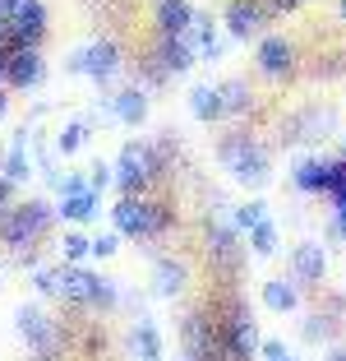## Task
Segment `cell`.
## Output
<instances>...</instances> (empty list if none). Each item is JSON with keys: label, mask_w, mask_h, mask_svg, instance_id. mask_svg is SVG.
<instances>
[{"label": "cell", "mask_w": 346, "mask_h": 361, "mask_svg": "<svg viewBox=\"0 0 346 361\" xmlns=\"http://www.w3.org/2000/svg\"><path fill=\"white\" fill-rule=\"evenodd\" d=\"M115 185H120V195H148V185L167 171V153L158 149V144H139V139H129V144H120V153H115Z\"/></svg>", "instance_id": "cell-1"}, {"label": "cell", "mask_w": 346, "mask_h": 361, "mask_svg": "<svg viewBox=\"0 0 346 361\" xmlns=\"http://www.w3.org/2000/svg\"><path fill=\"white\" fill-rule=\"evenodd\" d=\"M111 223L120 236H134V241H158L171 227V209L162 200H148V195H120L111 209Z\"/></svg>", "instance_id": "cell-2"}, {"label": "cell", "mask_w": 346, "mask_h": 361, "mask_svg": "<svg viewBox=\"0 0 346 361\" xmlns=\"http://www.w3.org/2000/svg\"><path fill=\"white\" fill-rule=\"evenodd\" d=\"M56 209L46 200H23V204H10V209L0 213V245H10V250H32V241L51 227Z\"/></svg>", "instance_id": "cell-3"}, {"label": "cell", "mask_w": 346, "mask_h": 361, "mask_svg": "<svg viewBox=\"0 0 346 361\" xmlns=\"http://www.w3.org/2000/svg\"><path fill=\"white\" fill-rule=\"evenodd\" d=\"M217 153H222L226 171L241 180V185H263V180L273 176V171H268V149H263V144H254L250 135H226L217 144Z\"/></svg>", "instance_id": "cell-4"}, {"label": "cell", "mask_w": 346, "mask_h": 361, "mask_svg": "<svg viewBox=\"0 0 346 361\" xmlns=\"http://www.w3.org/2000/svg\"><path fill=\"white\" fill-rule=\"evenodd\" d=\"M65 70L70 75H88L93 84H111L115 70H120V47H115V37H93L79 51H70Z\"/></svg>", "instance_id": "cell-5"}, {"label": "cell", "mask_w": 346, "mask_h": 361, "mask_svg": "<svg viewBox=\"0 0 346 361\" xmlns=\"http://www.w3.org/2000/svg\"><path fill=\"white\" fill-rule=\"evenodd\" d=\"M14 329H19V338L28 343L42 361H51L56 348H60V329H56V319L46 315L42 306H19L14 310Z\"/></svg>", "instance_id": "cell-6"}, {"label": "cell", "mask_w": 346, "mask_h": 361, "mask_svg": "<svg viewBox=\"0 0 346 361\" xmlns=\"http://www.w3.org/2000/svg\"><path fill=\"white\" fill-rule=\"evenodd\" d=\"M222 343H226V357H231V361H250V357H259V348H263L259 324H254V319L245 315L241 306L222 319Z\"/></svg>", "instance_id": "cell-7"}, {"label": "cell", "mask_w": 346, "mask_h": 361, "mask_svg": "<svg viewBox=\"0 0 346 361\" xmlns=\"http://www.w3.org/2000/svg\"><path fill=\"white\" fill-rule=\"evenodd\" d=\"M273 19L268 14V5L263 0H226V32L231 37H254V32H263V23Z\"/></svg>", "instance_id": "cell-8"}, {"label": "cell", "mask_w": 346, "mask_h": 361, "mask_svg": "<svg viewBox=\"0 0 346 361\" xmlns=\"http://www.w3.org/2000/svg\"><path fill=\"white\" fill-rule=\"evenodd\" d=\"M42 75H46L42 47H19V51H10V88L28 93V88L42 84Z\"/></svg>", "instance_id": "cell-9"}, {"label": "cell", "mask_w": 346, "mask_h": 361, "mask_svg": "<svg viewBox=\"0 0 346 361\" xmlns=\"http://www.w3.org/2000/svg\"><path fill=\"white\" fill-rule=\"evenodd\" d=\"M194 5L189 0H158V10H153V23H158V37H189L194 28Z\"/></svg>", "instance_id": "cell-10"}, {"label": "cell", "mask_w": 346, "mask_h": 361, "mask_svg": "<svg viewBox=\"0 0 346 361\" xmlns=\"http://www.w3.org/2000/svg\"><path fill=\"white\" fill-rule=\"evenodd\" d=\"M328 130H333V111H328V106H305V111H295L282 126V139L300 144V139H323Z\"/></svg>", "instance_id": "cell-11"}, {"label": "cell", "mask_w": 346, "mask_h": 361, "mask_svg": "<svg viewBox=\"0 0 346 361\" xmlns=\"http://www.w3.org/2000/svg\"><path fill=\"white\" fill-rule=\"evenodd\" d=\"M97 274L84 264H60V301L65 306H93Z\"/></svg>", "instance_id": "cell-12"}, {"label": "cell", "mask_w": 346, "mask_h": 361, "mask_svg": "<svg viewBox=\"0 0 346 361\" xmlns=\"http://www.w3.org/2000/svg\"><path fill=\"white\" fill-rule=\"evenodd\" d=\"M208 255L217 269H241V232L226 223H212L208 227Z\"/></svg>", "instance_id": "cell-13"}, {"label": "cell", "mask_w": 346, "mask_h": 361, "mask_svg": "<svg viewBox=\"0 0 346 361\" xmlns=\"http://www.w3.org/2000/svg\"><path fill=\"white\" fill-rule=\"evenodd\" d=\"M291 269H295V283H323L328 274V255L319 241H300L291 250Z\"/></svg>", "instance_id": "cell-14"}, {"label": "cell", "mask_w": 346, "mask_h": 361, "mask_svg": "<svg viewBox=\"0 0 346 361\" xmlns=\"http://www.w3.org/2000/svg\"><path fill=\"white\" fill-rule=\"evenodd\" d=\"M37 144V135H32L28 126L23 130H14V139H10V153H5V162H0V171L19 185V180H28L32 176V162H28V149Z\"/></svg>", "instance_id": "cell-15"}, {"label": "cell", "mask_w": 346, "mask_h": 361, "mask_svg": "<svg viewBox=\"0 0 346 361\" xmlns=\"http://www.w3.org/2000/svg\"><path fill=\"white\" fill-rule=\"evenodd\" d=\"M194 61H199V51H194L189 37H158V65L167 75H185Z\"/></svg>", "instance_id": "cell-16"}, {"label": "cell", "mask_w": 346, "mask_h": 361, "mask_svg": "<svg viewBox=\"0 0 346 361\" xmlns=\"http://www.w3.org/2000/svg\"><path fill=\"white\" fill-rule=\"evenodd\" d=\"M185 287H189V269H185V259L162 255L158 264H153V292H158V297H180Z\"/></svg>", "instance_id": "cell-17"}, {"label": "cell", "mask_w": 346, "mask_h": 361, "mask_svg": "<svg viewBox=\"0 0 346 361\" xmlns=\"http://www.w3.org/2000/svg\"><path fill=\"white\" fill-rule=\"evenodd\" d=\"M254 61H259L263 75H286L295 65V47L286 42V37H263L259 51H254Z\"/></svg>", "instance_id": "cell-18"}, {"label": "cell", "mask_w": 346, "mask_h": 361, "mask_svg": "<svg viewBox=\"0 0 346 361\" xmlns=\"http://www.w3.org/2000/svg\"><path fill=\"white\" fill-rule=\"evenodd\" d=\"M189 42H194V51H199V61H222V51H226V42L217 37V23H212V14H194V28H189Z\"/></svg>", "instance_id": "cell-19"}, {"label": "cell", "mask_w": 346, "mask_h": 361, "mask_svg": "<svg viewBox=\"0 0 346 361\" xmlns=\"http://www.w3.org/2000/svg\"><path fill=\"white\" fill-rule=\"evenodd\" d=\"M189 111L203 121V126H212V121L226 116V102H222V88L217 84H194L189 88Z\"/></svg>", "instance_id": "cell-20"}, {"label": "cell", "mask_w": 346, "mask_h": 361, "mask_svg": "<svg viewBox=\"0 0 346 361\" xmlns=\"http://www.w3.org/2000/svg\"><path fill=\"white\" fill-rule=\"evenodd\" d=\"M111 106H115V121H120V126H143L148 121V93L139 84L120 88V93L111 97Z\"/></svg>", "instance_id": "cell-21"}, {"label": "cell", "mask_w": 346, "mask_h": 361, "mask_svg": "<svg viewBox=\"0 0 346 361\" xmlns=\"http://www.w3.org/2000/svg\"><path fill=\"white\" fill-rule=\"evenodd\" d=\"M263 306L282 310V315L300 306V287H295V278H268V283H263Z\"/></svg>", "instance_id": "cell-22"}, {"label": "cell", "mask_w": 346, "mask_h": 361, "mask_svg": "<svg viewBox=\"0 0 346 361\" xmlns=\"http://www.w3.org/2000/svg\"><path fill=\"white\" fill-rule=\"evenodd\" d=\"M328 167H333V158H300V162H295V171H291V180L300 185V190H319V195H323Z\"/></svg>", "instance_id": "cell-23"}, {"label": "cell", "mask_w": 346, "mask_h": 361, "mask_svg": "<svg viewBox=\"0 0 346 361\" xmlns=\"http://www.w3.org/2000/svg\"><path fill=\"white\" fill-rule=\"evenodd\" d=\"M129 348H134L139 361H162V334L153 319H139L134 334H129Z\"/></svg>", "instance_id": "cell-24"}, {"label": "cell", "mask_w": 346, "mask_h": 361, "mask_svg": "<svg viewBox=\"0 0 346 361\" xmlns=\"http://www.w3.org/2000/svg\"><path fill=\"white\" fill-rule=\"evenodd\" d=\"M56 213H60L65 223H88L97 213V195L93 190H84V195H65L60 204H56Z\"/></svg>", "instance_id": "cell-25"}, {"label": "cell", "mask_w": 346, "mask_h": 361, "mask_svg": "<svg viewBox=\"0 0 346 361\" xmlns=\"http://www.w3.org/2000/svg\"><path fill=\"white\" fill-rule=\"evenodd\" d=\"M222 88V102H226V116H241V111H250V84L245 79H226V84H217Z\"/></svg>", "instance_id": "cell-26"}, {"label": "cell", "mask_w": 346, "mask_h": 361, "mask_svg": "<svg viewBox=\"0 0 346 361\" xmlns=\"http://www.w3.org/2000/svg\"><path fill=\"white\" fill-rule=\"evenodd\" d=\"M84 144H88V121H70V126L56 135V153H65V158H70V153H79Z\"/></svg>", "instance_id": "cell-27"}, {"label": "cell", "mask_w": 346, "mask_h": 361, "mask_svg": "<svg viewBox=\"0 0 346 361\" xmlns=\"http://www.w3.org/2000/svg\"><path fill=\"white\" fill-rule=\"evenodd\" d=\"M60 255H65V264H84V255H93V236H84V232H65Z\"/></svg>", "instance_id": "cell-28"}, {"label": "cell", "mask_w": 346, "mask_h": 361, "mask_svg": "<svg viewBox=\"0 0 346 361\" xmlns=\"http://www.w3.org/2000/svg\"><path fill=\"white\" fill-rule=\"evenodd\" d=\"M263 209H268L263 200H250V204H241V209H236V218H231V227H236V232H254L259 223H268V218H263Z\"/></svg>", "instance_id": "cell-29"}, {"label": "cell", "mask_w": 346, "mask_h": 361, "mask_svg": "<svg viewBox=\"0 0 346 361\" xmlns=\"http://www.w3.org/2000/svg\"><path fill=\"white\" fill-rule=\"evenodd\" d=\"M32 287L42 297H60V264H37L32 269Z\"/></svg>", "instance_id": "cell-30"}, {"label": "cell", "mask_w": 346, "mask_h": 361, "mask_svg": "<svg viewBox=\"0 0 346 361\" xmlns=\"http://www.w3.org/2000/svg\"><path fill=\"white\" fill-rule=\"evenodd\" d=\"M250 250H254V255H263V259L277 255V227H273V223H259V227L250 232Z\"/></svg>", "instance_id": "cell-31"}, {"label": "cell", "mask_w": 346, "mask_h": 361, "mask_svg": "<svg viewBox=\"0 0 346 361\" xmlns=\"http://www.w3.org/2000/svg\"><path fill=\"white\" fill-rule=\"evenodd\" d=\"M115 297H120V292H115V278L97 274V287H93V306H97V310H111V306H115Z\"/></svg>", "instance_id": "cell-32"}, {"label": "cell", "mask_w": 346, "mask_h": 361, "mask_svg": "<svg viewBox=\"0 0 346 361\" xmlns=\"http://www.w3.org/2000/svg\"><path fill=\"white\" fill-rule=\"evenodd\" d=\"M32 10H42V0H0V19L5 23L23 19V14H32Z\"/></svg>", "instance_id": "cell-33"}, {"label": "cell", "mask_w": 346, "mask_h": 361, "mask_svg": "<svg viewBox=\"0 0 346 361\" xmlns=\"http://www.w3.org/2000/svg\"><path fill=\"white\" fill-rule=\"evenodd\" d=\"M111 180H115V167H111V162H93V167H88V190H93V195H102Z\"/></svg>", "instance_id": "cell-34"}, {"label": "cell", "mask_w": 346, "mask_h": 361, "mask_svg": "<svg viewBox=\"0 0 346 361\" xmlns=\"http://www.w3.org/2000/svg\"><path fill=\"white\" fill-rule=\"evenodd\" d=\"M115 250H120V232H102V236H93V255H97V259H111Z\"/></svg>", "instance_id": "cell-35"}, {"label": "cell", "mask_w": 346, "mask_h": 361, "mask_svg": "<svg viewBox=\"0 0 346 361\" xmlns=\"http://www.w3.org/2000/svg\"><path fill=\"white\" fill-rule=\"evenodd\" d=\"M56 190H60V200H65V195H84V190H88V176L70 171V176H60V180H56Z\"/></svg>", "instance_id": "cell-36"}, {"label": "cell", "mask_w": 346, "mask_h": 361, "mask_svg": "<svg viewBox=\"0 0 346 361\" xmlns=\"http://www.w3.org/2000/svg\"><path fill=\"white\" fill-rule=\"evenodd\" d=\"M259 357H263V361H295L291 352H286V343H277V338H268V343H263V348H259Z\"/></svg>", "instance_id": "cell-37"}, {"label": "cell", "mask_w": 346, "mask_h": 361, "mask_svg": "<svg viewBox=\"0 0 346 361\" xmlns=\"http://www.w3.org/2000/svg\"><path fill=\"white\" fill-rule=\"evenodd\" d=\"M0 51H19V42H14V23L0 19Z\"/></svg>", "instance_id": "cell-38"}, {"label": "cell", "mask_w": 346, "mask_h": 361, "mask_svg": "<svg viewBox=\"0 0 346 361\" xmlns=\"http://www.w3.org/2000/svg\"><path fill=\"white\" fill-rule=\"evenodd\" d=\"M10 204H14V180L5 176V171H0V213L10 209Z\"/></svg>", "instance_id": "cell-39"}, {"label": "cell", "mask_w": 346, "mask_h": 361, "mask_svg": "<svg viewBox=\"0 0 346 361\" xmlns=\"http://www.w3.org/2000/svg\"><path fill=\"white\" fill-rule=\"evenodd\" d=\"M319 319H323V315L305 319V338H309V343H319V338H323V324H319Z\"/></svg>", "instance_id": "cell-40"}, {"label": "cell", "mask_w": 346, "mask_h": 361, "mask_svg": "<svg viewBox=\"0 0 346 361\" xmlns=\"http://www.w3.org/2000/svg\"><path fill=\"white\" fill-rule=\"evenodd\" d=\"M0 88H10V51H0Z\"/></svg>", "instance_id": "cell-41"}, {"label": "cell", "mask_w": 346, "mask_h": 361, "mask_svg": "<svg viewBox=\"0 0 346 361\" xmlns=\"http://www.w3.org/2000/svg\"><path fill=\"white\" fill-rule=\"evenodd\" d=\"M323 361H346V348H328V352H323Z\"/></svg>", "instance_id": "cell-42"}, {"label": "cell", "mask_w": 346, "mask_h": 361, "mask_svg": "<svg viewBox=\"0 0 346 361\" xmlns=\"http://www.w3.org/2000/svg\"><path fill=\"white\" fill-rule=\"evenodd\" d=\"M5 111H10V97H5V88H0V121H5Z\"/></svg>", "instance_id": "cell-43"}, {"label": "cell", "mask_w": 346, "mask_h": 361, "mask_svg": "<svg viewBox=\"0 0 346 361\" xmlns=\"http://www.w3.org/2000/svg\"><path fill=\"white\" fill-rule=\"evenodd\" d=\"M337 14H342V19H346V0H342V5H337Z\"/></svg>", "instance_id": "cell-44"}]
</instances>
